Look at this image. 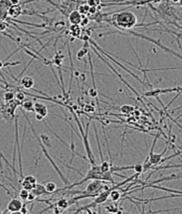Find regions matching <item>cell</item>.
Returning <instances> with one entry per match:
<instances>
[{"label":"cell","mask_w":182,"mask_h":214,"mask_svg":"<svg viewBox=\"0 0 182 214\" xmlns=\"http://www.w3.org/2000/svg\"><path fill=\"white\" fill-rule=\"evenodd\" d=\"M24 179L30 182L31 184H33L34 185L37 184V178L33 175H28L26 176H25Z\"/></svg>","instance_id":"16"},{"label":"cell","mask_w":182,"mask_h":214,"mask_svg":"<svg viewBox=\"0 0 182 214\" xmlns=\"http://www.w3.org/2000/svg\"><path fill=\"white\" fill-rule=\"evenodd\" d=\"M21 184H22V189H24L26 190L29 191H33L34 188H35L36 185H36H34L33 184H31L30 182H28L27 180H24V179H23V180L21 183Z\"/></svg>","instance_id":"11"},{"label":"cell","mask_w":182,"mask_h":214,"mask_svg":"<svg viewBox=\"0 0 182 214\" xmlns=\"http://www.w3.org/2000/svg\"><path fill=\"white\" fill-rule=\"evenodd\" d=\"M104 209L106 212H108L109 213H116L118 212V211H119V208H118L117 204H111V205H108V206H106L104 207Z\"/></svg>","instance_id":"13"},{"label":"cell","mask_w":182,"mask_h":214,"mask_svg":"<svg viewBox=\"0 0 182 214\" xmlns=\"http://www.w3.org/2000/svg\"><path fill=\"white\" fill-rule=\"evenodd\" d=\"M23 206H24V204H23L21 200H19L17 198H14L8 202L7 205V212H9L10 213L21 212Z\"/></svg>","instance_id":"3"},{"label":"cell","mask_w":182,"mask_h":214,"mask_svg":"<svg viewBox=\"0 0 182 214\" xmlns=\"http://www.w3.org/2000/svg\"><path fill=\"white\" fill-rule=\"evenodd\" d=\"M99 166H100V169L101 171H102V173H108L109 171H111V163H109L108 162L104 160L103 163H101Z\"/></svg>","instance_id":"12"},{"label":"cell","mask_w":182,"mask_h":214,"mask_svg":"<svg viewBox=\"0 0 182 214\" xmlns=\"http://www.w3.org/2000/svg\"><path fill=\"white\" fill-rule=\"evenodd\" d=\"M36 198H37V195L34 194L33 192L30 191L29 196H28V200L30 201V202H33V201L35 200Z\"/></svg>","instance_id":"21"},{"label":"cell","mask_w":182,"mask_h":214,"mask_svg":"<svg viewBox=\"0 0 182 214\" xmlns=\"http://www.w3.org/2000/svg\"><path fill=\"white\" fill-rule=\"evenodd\" d=\"M21 84L26 89H30L34 84V80L31 77L24 76L21 80Z\"/></svg>","instance_id":"7"},{"label":"cell","mask_w":182,"mask_h":214,"mask_svg":"<svg viewBox=\"0 0 182 214\" xmlns=\"http://www.w3.org/2000/svg\"><path fill=\"white\" fill-rule=\"evenodd\" d=\"M57 185L53 182H48L45 185V189L46 191L48 193V194H52V193H55L57 189Z\"/></svg>","instance_id":"10"},{"label":"cell","mask_w":182,"mask_h":214,"mask_svg":"<svg viewBox=\"0 0 182 214\" xmlns=\"http://www.w3.org/2000/svg\"><path fill=\"white\" fill-rule=\"evenodd\" d=\"M24 108L27 111H34V105L31 102H26L24 103Z\"/></svg>","instance_id":"17"},{"label":"cell","mask_w":182,"mask_h":214,"mask_svg":"<svg viewBox=\"0 0 182 214\" xmlns=\"http://www.w3.org/2000/svg\"><path fill=\"white\" fill-rule=\"evenodd\" d=\"M91 6H89L88 4H82L79 6V12L82 14V15H86L87 14L88 12L90 10Z\"/></svg>","instance_id":"15"},{"label":"cell","mask_w":182,"mask_h":214,"mask_svg":"<svg viewBox=\"0 0 182 214\" xmlns=\"http://www.w3.org/2000/svg\"><path fill=\"white\" fill-rule=\"evenodd\" d=\"M14 97H15V95L13 93V92H6L4 94V99L7 101L12 100Z\"/></svg>","instance_id":"18"},{"label":"cell","mask_w":182,"mask_h":214,"mask_svg":"<svg viewBox=\"0 0 182 214\" xmlns=\"http://www.w3.org/2000/svg\"><path fill=\"white\" fill-rule=\"evenodd\" d=\"M82 15L79 10H73L68 16V20L72 25H79L82 22Z\"/></svg>","instance_id":"5"},{"label":"cell","mask_w":182,"mask_h":214,"mask_svg":"<svg viewBox=\"0 0 182 214\" xmlns=\"http://www.w3.org/2000/svg\"><path fill=\"white\" fill-rule=\"evenodd\" d=\"M10 214H23L22 212H12Z\"/></svg>","instance_id":"25"},{"label":"cell","mask_w":182,"mask_h":214,"mask_svg":"<svg viewBox=\"0 0 182 214\" xmlns=\"http://www.w3.org/2000/svg\"><path fill=\"white\" fill-rule=\"evenodd\" d=\"M176 3H177V4L180 6L182 7V0H180V1H177L175 2Z\"/></svg>","instance_id":"24"},{"label":"cell","mask_w":182,"mask_h":214,"mask_svg":"<svg viewBox=\"0 0 182 214\" xmlns=\"http://www.w3.org/2000/svg\"><path fill=\"white\" fill-rule=\"evenodd\" d=\"M110 198H111V201L114 202H117L118 201H119L120 198H121V195L120 193V191L117 190V189H115L112 191L111 192V194H110Z\"/></svg>","instance_id":"9"},{"label":"cell","mask_w":182,"mask_h":214,"mask_svg":"<svg viewBox=\"0 0 182 214\" xmlns=\"http://www.w3.org/2000/svg\"><path fill=\"white\" fill-rule=\"evenodd\" d=\"M31 191L33 192L37 195V197H39V196L42 195H48V193L46 191L45 189V186L41 184H37L35 188L33 191Z\"/></svg>","instance_id":"8"},{"label":"cell","mask_w":182,"mask_h":214,"mask_svg":"<svg viewBox=\"0 0 182 214\" xmlns=\"http://www.w3.org/2000/svg\"><path fill=\"white\" fill-rule=\"evenodd\" d=\"M89 13H90L91 15H94V14L97 13V8L95 6L91 7L90 10H89Z\"/></svg>","instance_id":"22"},{"label":"cell","mask_w":182,"mask_h":214,"mask_svg":"<svg viewBox=\"0 0 182 214\" xmlns=\"http://www.w3.org/2000/svg\"><path fill=\"white\" fill-rule=\"evenodd\" d=\"M22 10L20 6L18 5H12L8 8V14L13 18H17L22 15Z\"/></svg>","instance_id":"6"},{"label":"cell","mask_w":182,"mask_h":214,"mask_svg":"<svg viewBox=\"0 0 182 214\" xmlns=\"http://www.w3.org/2000/svg\"><path fill=\"white\" fill-rule=\"evenodd\" d=\"M30 191L28 190H26L24 189H22L19 192V196L23 201H26L28 200V196H29Z\"/></svg>","instance_id":"14"},{"label":"cell","mask_w":182,"mask_h":214,"mask_svg":"<svg viewBox=\"0 0 182 214\" xmlns=\"http://www.w3.org/2000/svg\"><path fill=\"white\" fill-rule=\"evenodd\" d=\"M146 187H151V188H154V189H159V190H162V191H166L168 192H171L175 193L174 195H171L169 196H165V197H161V198H155V199H151V201H155V200H162V199H166L168 198H176V197H182V191H179L177 190H172V189H167V188H164L162 187H158V186H155L154 184H147L145 186V188Z\"/></svg>","instance_id":"2"},{"label":"cell","mask_w":182,"mask_h":214,"mask_svg":"<svg viewBox=\"0 0 182 214\" xmlns=\"http://www.w3.org/2000/svg\"><path fill=\"white\" fill-rule=\"evenodd\" d=\"M85 213H86V214H98L96 212H95V211H92V210H91V209L86 210V211H85Z\"/></svg>","instance_id":"23"},{"label":"cell","mask_w":182,"mask_h":214,"mask_svg":"<svg viewBox=\"0 0 182 214\" xmlns=\"http://www.w3.org/2000/svg\"><path fill=\"white\" fill-rule=\"evenodd\" d=\"M15 97L18 101H22L25 99V94L23 92H19L16 94Z\"/></svg>","instance_id":"20"},{"label":"cell","mask_w":182,"mask_h":214,"mask_svg":"<svg viewBox=\"0 0 182 214\" xmlns=\"http://www.w3.org/2000/svg\"><path fill=\"white\" fill-rule=\"evenodd\" d=\"M131 107L132 106L128 105H123L121 107V111H122L123 113H128L131 112V109H130Z\"/></svg>","instance_id":"19"},{"label":"cell","mask_w":182,"mask_h":214,"mask_svg":"<svg viewBox=\"0 0 182 214\" xmlns=\"http://www.w3.org/2000/svg\"><path fill=\"white\" fill-rule=\"evenodd\" d=\"M34 111L36 113L35 118L38 120H41L43 117L48 114V110L46 106L41 103L37 102L34 105Z\"/></svg>","instance_id":"4"},{"label":"cell","mask_w":182,"mask_h":214,"mask_svg":"<svg viewBox=\"0 0 182 214\" xmlns=\"http://www.w3.org/2000/svg\"><path fill=\"white\" fill-rule=\"evenodd\" d=\"M111 21L115 27L121 30H129L136 26L137 18L131 11H121L112 15Z\"/></svg>","instance_id":"1"}]
</instances>
